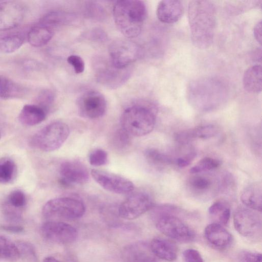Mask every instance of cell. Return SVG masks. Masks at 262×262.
<instances>
[{
    "label": "cell",
    "mask_w": 262,
    "mask_h": 262,
    "mask_svg": "<svg viewBox=\"0 0 262 262\" xmlns=\"http://www.w3.org/2000/svg\"><path fill=\"white\" fill-rule=\"evenodd\" d=\"M96 67V76L98 81L108 87L114 88L120 85L128 76L126 69H117L111 62L108 64L103 61L98 62Z\"/></svg>",
    "instance_id": "obj_15"
},
{
    "label": "cell",
    "mask_w": 262,
    "mask_h": 262,
    "mask_svg": "<svg viewBox=\"0 0 262 262\" xmlns=\"http://www.w3.org/2000/svg\"><path fill=\"white\" fill-rule=\"evenodd\" d=\"M217 127L213 125H201L183 131L177 135V140L186 143L194 139H206L215 136L218 133Z\"/></svg>",
    "instance_id": "obj_22"
},
{
    "label": "cell",
    "mask_w": 262,
    "mask_h": 262,
    "mask_svg": "<svg viewBox=\"0 0 262 262\" xmlns=\"http://www.w3.org/2000/svg\"><path fill=\"white\" fill-rule=\"evenodd\" d=\"M144 155L149 164L155 166L161 167L171 165L175 163V161L169 156L155 148L146 149Z\"/></svg>",
    "instance_id": "obj_32"
},
{
    "label": "cell",
    "mask_w": 262,
    "mask_h": 262,
    "mask_svg": "<svg viewBox=\"0 0 262 262\" xmlns=\"http://www.w3.org/2000/svg\"><path fill=\"white\" fill-rule=\"evenodd\" d=\"M188 96L192 103L198 107L217 104L225 95V89L220 81L210 78L196 80L190 85Z\"/></svg>",
    "instance_id": "obj_6"
},
{
    "label": "cell",
    "mask_w": 262,
    "mask_h": 262,
    "mask_svg": "<svg viewBox=\"0 0 262 262\" xmlns=\"http://www.w3.org/2000/svg\"><path fill=\"white\" fill-rule=\"evenodd\" d=\"M16 167L14 162L9 158L0 159V183L8 184L15 177Z\"/></svg>",
    "instance_id": "obj_33"
},
{
    "label": "cell",
    "mask_w": 262,
    "mask_h": 262,
    "mask_svg": "<svg viewBox=\"0 0 262 262\" xmlns=\"http://www.w3.org/2000/svg\"><path fill=\"white\" fill-rule=\"evenodd\" d=\"M149 246L154 255L160 259L167 261H173L177 257L176 247L166 239L155 238L151 241Z\"/></svg>",
    "instance_id": "obj_20"
},
{
    "label": "cell",
    "mask_w": 262,
    "mask_h": 262,
    "mask_svg": "<svg viewBox=\"0 0 262 262\" xmlns=\"http://www.w3.org/2000/svg\"><path fill=\"white\" fill-rule=\"evenodd\" d=\"M113 146L119 150L126 149L131 144V136L122 128L116 130L112 139Z\"/></svg>",
    "instance_id": "obj_36"
},
{
    "label": "cell",
    "mask_w": 262,
    "mask_h": 262,
    "mask_svg": "<svg viewBox=\"0 0 262 262\" xmlns=\"http://www.w3.org/2000/svg\"><path fill=\"white\" fill-rule=\"evenodd\" d=\"M20 258L16 243L0 235V260L16 262Z\"/></svg>",
    "instance_id": "obj_27"
},
{
    "label": "cell",
    "mask_w": 262,
    "mask_h": 262,
    "mask_svg": "<svg viewBox=\"0 0 262 262\" xmlns=\"http://www.w3.org/2000/svg\"><path fill=\"white\" fill-rule=\"evenodd\" d=\"M72 17L71 15L64 12L51 11L41 18L39 24L53 29L54 27L68 23Z\"/></svg>",
    "instance_id": "obj_30"
},
{
    "label": "cell",
    "mask_w": 262,
    "mask_h": 262,
    "mask_svg": "<svg viewBox=\"0 0 262 262\" xmlns=\"http://www.w3.org/2000/svg\"><path fill=\"white\" fill-rule=\"evenodd\" d=\"M107 162V154L101 149L93 150L89 156V162L91 165L99 166L105 165Z\"/></svg>",
    "instance_id": "obj_39"
},
{
    "label": "cell",
    "mask_w": 262,
    "mask_h": 262,
    "mask_svg": "<svg viewBox=\"0 0 262 262\" xmlns=\"http://www.w3.org/2000/svg\"><path fill=\"white\" fill-rule=\"evenodd\" d=\"M235 230L243 237L257 240L261 235V219L256 211L248 208L238 209L234 213Z\"/></svg>",
    "instance_id": "obj_8"
},
{
    "label": "cell",
    "mask_w": 262,
    "mask_h": 262,
    "mask_svg": "<svg viewBox=\"0 0 262 262\" xmlns=\"http://www.w3.org/2000/svg\"><path fill=\"white\" fill-rule=\"evenodd\" d=\"M85 211V206L80 200L71 197H61L48 201L42 207V214L49 221L74 220L81 217Z\"/></svg>",
    "instance_id": "obj_7"
},
{
    "label": "cell",
    "mask_w": 262,
    "mask_h": 262,
    "mask_svg": "<svg viewBox=\"0 0 262 262\" xmlns=\"http://www.w3.org/2000/svg\"><path fill=\"white\" fill-rule=\"evenodd\" d=\"M204 236L210 245L219 249L227 248L232 242L230 233L223 226L215 223L210 224L206 227Z\"/></svg>",
    "instance_id": "obj_17"
},
{
    "label": "cell",
    "mask_w": 262,
    "mask_h": 262,
    "mask_svg": "<svg viewBox=\"0 0 262 262\" xmlns=\"http://www.w3.org/2000/svg\"><path fill=\"white\" fill-rule=\"evenodd\" d=\"M183 256L185 262H204L198 251L193 249H187L183 251Z\"/></svg>",
    "instance_id": "obj_42"
},
{
    "label": "cell",
    "mask_w": 262,
    "mask_h": 262,
    "mask_svg": "<svg viewBox=\"0 0 262 262\" xmlns=\"http://www.w3.org/2000/svg\"><path fill=\"white\" fill-rule=\"evenodd\" d=\"M27 90L10 78L0 74V98L9 99L23 97Z\"/></svg>",
    "instance_id": "obj_25"
},
{
    "label": "cell",
    "mask_w": 262,
    "mask_h": 262,
    "mask_svg": "<svg viewBox=\"0 0 262 262\" xmlns=\"http://www.w3.org/2000/svg\"><path fill=\"white\" fill-rule=\"evenodd\" d=\"M208 212L214 223L222 226L227 225L230 217V209L227 205L222 201H216L208 209Z\"/></svg>",
    "instance_id": "obj_28"
},
{
    "label": "cell",
    "mask_w": 262,
    "mask_h": 262,
    "mask_svg": "<svg viewBox=\"0 0 262 262\" xmlns=\"http://www.w3.org/2000/svg\"><path fill=\"white\" fill-rule=\"evenodd\" d=\"M108 51L112 64L119 69H124L139 55L138 46L128 40L118 39L110 44Z\"/></svg>",
    "instance_id": "obj_9"
},
{
    "label": "cell",
    "mask_w": 262,
    "mask_h": 262,
    "mask_svg": "<svg viewBox=\"0 0 262 262\" xmlns=\"http://www.w3.org/2000/svg\"><path fill=\"white\" fill-rule=\"evenodd\" d=\"M262 189L260 183H255L246 187L241 195L242 202L248 208L256 211H261Z\"/></svg>",
    "instance_id": "obj_21"
},
{
    "label": "cell",
    "mask_w": 262,
    "mask_h": 262,
    "mask_svg": "<svg viewBox=\"0 0 262 262\" xmlns=\"http://www.w3.org/2000/svg\"><path fill=\"white\" fill-rule=\"evenodd\" d=\"M70 134L68 125L61 121L52 122L35 133L31 138V146L43 151L55 150L63 144Z\"/></svg>",
    "instance_id": "obj_5"
},
{
    "label": "cell",
    "mask_w": 262,
    "mask_h": 262,
    "mask_svg": "<svg viewBox=\"0 0 262 262\" xmlns=\"http://www.w3.org/2000/svg\"><path fill=\"white\" fill-rule=\"evenodd\" d=\"M1 228L7 232L13 233H21L24 229L22 226L15 224L3 225L1 227Z\"/></svg>",
    "instance_id": "obj_44"
},
{
    "label": "cell",
    "mask_w": 262,
    "mask_h": 262,
    "mask_svg": "<svg viewBox=\"0 0 262 262\" xmlns=\"http://www.w3.org/2000/svg\"><path fill=\"white\" fill-rule=\"evenodd\" d=\"M153 207L151 196L146 192L139 191L130 194L120 205L119 215L124 219H136Z\"/></svg>",
    "instance_id": "obj_11"
},
{
    "label": "cell",
    "mask_w": 262,
    "mask_h": 262,
    "mask_svg": "<svg viewBox=\"0 0 262 262\" xmlns=\"http://www.w3.org/2000/svg\"><path fill=\"white\" fill-rule=\"evenodd\" d=\"M193 157H194V155L192 153V154H189V155L179 157L175 161V163L180 167H186L190 164Z\"/></svg>",
    "instance_id": "obj_43"
},
{
    "label": "cell",
    "mask_w": 262,
    "mask_h": 262,
    "mask_svg": "<svg viewBox=\"0 0 262 262\" xmlns=\"http://www.w3.org/2000/svg\"><path fill=\"white\" fill-rule=\"evenodd\" d=\"M60 183L64 186L72 184H83L89 180V173L83 164L77 161H67L59 168Z\"/></svg>",
    "instance_id": "obj_14"
},
{
    "label": "cell",
    "mask_w": 262,
    "mask_h": 262,
    "mask_svg": "<svg viewBox=\"0 0 262 262\" xmlns=\"http://www.w3.org/2000/svg\"><path fill=\"white\" fill-rule=\"evenodd\" d=\"M77 105L80 116L89 119L102 116L106 110V101L104 96L94 90L87 91L80 96Z\"/></svg>",
    "instance_id": "obj_12"
},
{
    "label": "cell",
    "mask_w": 262,
    "mask_h": 262,
    "mask_svg": "<svg viewBox=\"0 0 262 262\" xmlns=\"http://www.w3.org/2000/svg\"><path fill=\"white\" fill-rule=\"evenodd\" d=\"M40 233L46 240L58 244L71 243L78 236V232L75 227L57 221H48L44 223L41 226Z\"/></svg>",
    "instance_id": "obj_10"
},
{
    "label": "cell",
    "mask_w": 262,
    "mask_h": 262,
    "mask_svg": "<svg viewBox=\"0 0 262 262\" xmlns=\"http://www.w3.org/2000/svg\"><path fill=\"white\" fill-rule=\"evenodd\" d=\"M188 21L193 45L205 49L212 43L216 25L214 5L208 1H192L188 8Z\"/></svg>",
    "instance_id": "obj_1"
},
{
    "label": "cell",
    "mask_w": 262,
    "mask_h": 262,
    "mask_svg": "<svg viewBox=\"0 0 262 262\" xmlns=\"http://www.w3.org/2000/svg\"><path fill=\"white\" fill-rule=\"evenodd\" d=\"M156 115L154 108L137 105L127 108L122 113L121 128L131 136L140 137L150 133L154 128Z\"/></svg>",
    "instance_id": "obj_3"
},
{
    "label": "cell",
    "mask_w": 262,
    "mask_h": 262,
    "mask_svg": "<svg viewBox=\"0 0 262 262\" xmlns=\"http://www.w3.org/2000/svg\"><path fill=\"white\" fill-rule=\"evenodd\" d=\"M54 95L50 90L41 91L37 97V105L43 108L47 112L53 104Z\"/></svg>",
    "instance_id": "obj_38"
},
{
    "label": "cell",
    "mask_w": 262,
    "mask_h": 262,
    "mask_svg": "<svg viewBox=\"0 0 262 262\" xmlns=\"http://www.w3.org/2000/svg\"><path fill=\"white\" fill-rule=\"evenodd\" d=\"M53 30L44 25L38 24L33 27L28 33V40L34 47L46 45L52 39Z\"/></svg>",
    "instance_id": "obj_26"
},
{
    "label": "cell",
    "mask_w": 262,
    "mask_h": 262,
    "mask_svg": "<svg viewBox=\"0 0 262 262\" xmlns=\"http://www.w3.org/2000/svg\"><path fill=\"white\" fill-rule=\"evenodd\" d=\"M21 6L13 2H0V30L16 27L23 17Z\"/></svg>",
    "instance_id": "obj_16"
},
{
    "label": "cell",
    "mask_w": 262,
    "mask_h": 262,
    "mask_svg": "<svg viewBox=\"0 0 262 262\" xmlns=\"http://www.w3.org/2000/svg\"><path fill=\"white\" fill-rule=\"evenodd\" d=\"M1 131H0V139H1Z\"/></svg>",
    "instance_id": "obj_47"
},
{
    "label": "cell",
    "mask_w": 262,
    "mask_h": 262,
    "mask_svg": "<svg viewBox=\"0 0 262 262\" xmlns=\"http://www.w3.org/2000/svg\"><path fill=\"white\" fill-rule=\"evenodd\" d=\"M42 262H60L56 258L52 257V256H48L45 257Z\"/></svg>",
    "instance_id": "obj_46"
},
{
    "label": "cell",
    "mask_w": 262,
    "mask_h": 262,
    "mask_svg": "<svg viewBox=\"0 0 262 262\" xmlns=\"http://www.w3.org/2000/svg\"><path fill=\"white\" fill-rule=\"evenodd\" d=\"M153 211L156 227L165 236L183 243L193 239L195 234L192 229L179 217L166 212L164 206L158 207Z\"/></svg>",
    "instance_id": "obj_4"
},
{
    "label": "cell",
    "mask_w": 262,
    "mask_h": 262,
    "mask_svg": "<svg viewBox=\"0 0 262 262\" xmlns=\"http://www.w3.org/2000/svg\"><path fill=\"white\" fill-rule=\"evenodd\" d=\"M262 69L256 64L249 67L245 72L243 83L245 90L252 94H258L261 91Z\"/></svg>",
    "instance_id": "obj_24"
},
{
    "label": "cell",
    "mask_w": 262,
    "mask_h": 262,
    "mask_svg": "<svg viewBox=\"0 0 262 262\" xmlns=\"http://www.w3.org/2000/svg\"><path fill=\"white\" fill-rule=\"evenodd\" d=\"M47 113L43 108L37 104H26L21 110L18 120L24 125H35L46 119Z\"/></svg>",
    "instance_id": "obj_23"
},
{
    "label": "cell",
    "mask_w": 262,
    "mask_h": 262,
    "mask_svg": "<svg viewBox=\"0 0 262 262\" xmlns=\"http://www.w3.org/2000/svg\"><path fill=\"white\" fill-rule=\"evenodd\" d=\"M5 203L4 206L20 211L27 203V198L23 191L16 189L9 194Z\"/></svg>",
    "instance_id": "obj_34"
},
{
    "label": "cell",
    "mask_w": 262,
    "mask_h": 262,
    "mask_svg": "<svg viewBox=\"0 0 262 262\" xmlns=\"http://www.w3.org/2000/svg\"><path fill=\"white\" fill-rule=\"evenodd\" d=\"M113 15L119 31L124 36L131 38L141 33L147 15V9L142 1H119L114 6Z\"/></svg>",
    "instance_id": "obj_2"
},
{
    "label": "cell",
    "mask_w": 262,
    "mask_h": 262,
    "mask_svg": "<svg viewBox=\"0 0 262 262\" xmlns=\"http://www.w3.org/2000/svg\"><path fill=\"white\" fill-rule=\"evenodd\" d=\"M67 61L73 67L76 74H80L84 71V62L81 57L75 55H70L68 57Z\"/></svg>",
    "instance_id": "obj_40"
},
{
    "label": "cell",
    "mask_w": 262,
    "mask_h": 262,
    "mask_svg": "<svg viewBox=\"0 0 262 262\" xmlns=\"http://www.w3.org/2000/svg\"><path fill=\"white\" fill-rule=\"evenodd\" d=\"M24 40V35L18 33L3 36L0 38V51L5 53H13L20 48Z\"/></svg>",
    "instance_id": "obj_29"
},
{
    "label": "cell",
    "mask_w": 262,
    "mask_h": 262,
    "mask_svg": "<svg viewBox=\"0 0 262 262\" xmlns=\"http://www.w3.org/2000/svg\"><path fill=\"white\" fill-rule=\"evenodd\" d=\"M196 174L190 179L189 186L195 193L205 194L213 187V180L209 176Z\"/></svg>",
    "instance_id": "obj_31"
},
{
    "label": "cell",
    "mask_w": 262,
    "mask_h": 262,
    "mask_svg": "<svg viewBox=\"0 0 262 262\" xmlns=\"http://www.w3.org/2000/svg\"><path fill=\"white\" fill-rule=\"evenodd\" d=\"M91 175L102 188L118 194H127L134 189L132 181L119 175L104 170L93 169Z\"/></svg>",
    "instance_id": "obj_13"
},
{
    "label": "cell",
    "mask_w": 262,
    "mask_h": 262,
    "mask_svg": "<svg viewBox=\"0 0 262 262\" xmlns=\"http://www.w3.org/2000/svg\"><path fill=\"white\" fill-rule=\"evenodd\" d=\"M254 36L260 45L261 43V21L260 20L254 27L253 31Z\"/></svg>",
    "instance_id": "obj_45"
},
{
    "label": "cell",
    "mask_w": 262,
    "mask_h": 262,
    "mask_svg": "<svg viewBox=\"0 0 262 262\" xmlns=\"http://www.w3.org/2000/svg\"><path fill=\"white\" fill-rule=\"evenodd\" d=\"M150 246L143 242L132 243L124 247L122 257L125 262H153Z\"/></svg>",
    "instance_id": "obj_19"
},
{
    "label": "cell",
    "mask_w": 262,
    "mask_h": 262,
    "mask_svg": "<svg viewBox=\"0 0 262 262\" xmlns=\"http://www.w3.org/2000/svg\"><path fill=\"white\" fill-rule=\"evenodd\" d=\"M16 245L20 258H22L26 262H38L36 252L32 244L26 241H18Z\"/></svg>",
    "instance_id": "obj_35"
},
{
    "label": "cell",
    "mask_w": 262,
    "mask_h": 262,
    "mask_svg": "<svg viewBox=\"0 0 262 262\" xmlns=\"http://www.w3.org/2000/svg\"><path fill=\"white\" fill-rule=\"evenodd\" d=\"M220 165L221 162L219 160L211 157H205L190 169V172L192 174H199L215 169Z\"/></svg>",
    "instance_id": "obj_37"
},
{
    "label": "cell",
    "mask_w": 262,
    "mask_h": 262,
    "mask_svg": "<svg viewBox=\"0 0 262 262\" xmlns=\"http://www.w3.org/2000/svg\"><path fill=\"white\" fill-rule=\"evenodd\" d=\"M239 258L241 262H261V254L255 252L243 251Z\"/></svg>",
    "instance_id": "obj_41"
},
{
    "label": "cell",
    "mask_w": 262,
    "mask_h": 262,
    "mask_svg": "<svg viewBox=\"0 0 262 262\" xmlns=\"http://www.w3.org/2000/svg\"><path fill=\"white\" fill-rule=\"evenodd\" d=\"M183 12L184 6L182 2L174 0L161 1L157 6L156 11L158 19L167 24L178 21Z\"/></svg>",
    "instance_id": "obj_18"
}]
</instances>
